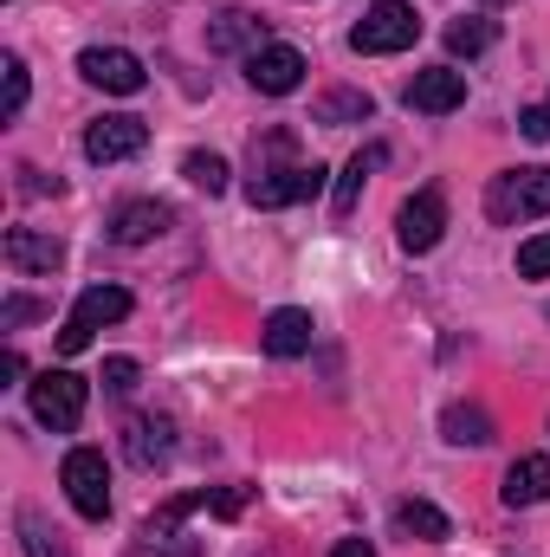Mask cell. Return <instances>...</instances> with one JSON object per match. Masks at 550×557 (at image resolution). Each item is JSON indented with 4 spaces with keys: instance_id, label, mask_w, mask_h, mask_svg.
<instances>
[{
    "instance_id": "1",
    "label": "cell",
    "mask_w": 550,
    "mask_h": 557,
    "mask_svg": "<svg viewBox=\"0 0 550 557\" xmlns=\"http://www.w3.org/2000/svg\"><path fill=\"white\" fill-rule=\"evenodd\" d=\"M278 156H291L285 131L266 137V149H253V182H247L253 208H291V201H311L324 188V162H278Z\"/></svg>"
},
{
    "instance_id": "2",
    "label": "cell",
    "mask_w": 550,
    "mask_h": 557,
    "mask_svg": "<svg viewBox=\"0 0 550 557\" xmlns=\"http://www.w3.org/2000/svg\"><path fill=\"white\" fill-rule=\"evenodd\" d=\"M414 39H421V13H414L409 0H376L357 26H350V46L363 52V59H389V52H409Z\"/></svg>"
},
{
    "instance_id": "3",
    "label": "cell",
    "mask_w": 550,
    "mask_h": 557,
    "mask_svg": "<svg viewBox=\"0 0 550 557\" xmlns=\"http://www.w3.org/2000/svg\"><path fill=\"white\" fill-rule=\"evenodd\" d=\"M486 214L492 221H538L550 214V169H505V175H492V188H486Z\"/></svg>"
},
{
    "instance_id": "4",
    "label": "cell",
    "mask_w": 550,
    "mask_h": 557,
    "mask_svg": "<svg viewBox=\"0 0 550 557\" xmlns=\"http://www.w3.org/2000/svg\"><path fill=\"white\" fill-rule=\"evenodd\" d=\"M117 318H130V292H124V285H85L78 305H72V318H65V331H59V350L78 357V350H85L104 324H117Z\"/></svg>"
},
{
    "instance_id": "5",
    "label": "cell",
    "mask_w": 550,
    "mask_h": 557,
    "mask_svg": "<svg viewBox=\"0 0 550 557\" xmlns=\"http://www.w3.org/2000/svg\"><path fill=\"white\" fill-rule=\"evenodd\" d=\"M26 396H33V416L46 421L52 434H72L78 421H85V376L78 370H39L33 383H26Z\"/></svg>"
},
{
    "instance_id": "6",
    "label": "cell",
    "mask_w": 550,
    "mask_h": 557,
    "mask_svg": "<svg viewBox=\"0 0 550 557\" xmlns=\"http://www.w3.org/2000/svg\"><path fill=\"white\" fill-rule=\"evenodd\" d=\"M59 480H65V499L85 519H111V467H104L98 447H72L65 467H59Z\"/></svg>"
},
{
    "instance_id": "7",
    "label": "cell",
    "mask_w": 550,
    "mask_h": 557,
    "mask_svg": "<svg viewBox=\"0 0 550 557\" xmlns=\"http://www.w3.org/2000/svg\"><path fill=\"white\" fill-rule=\"evenodd\" d=\"M78 72H85L98 91H117V98H137L142 85H149L142 59L124 52V46H85V52H78Z\"/></svg>"
},
{
    "instance_id": "8",
    "label": "cell",
    "mask_w": 550,
    "mask_h": 557,
    "mask_svg": "<svg viewBox=\"0 0 550 557\" xmlns=\"http://www.w3.org/2000/svg\"><path fill=\"white\" fill-rule=\"evenodd\" d=\"M440 234H447V195H440V188H421L414 201H402V214H396L402 253H434Z\"/></svg>"
},
{
    "instance_id": "9",
    "label": "cell",
    "mask_w": 550,
    "mask_h": 557,
    "mask_svg": "<svg viewBox=\"0 0 550 557\" xmlns=\"http://www.w3.org/2000/svg\"><path fill=\"white\" fill-rule=\"evenodd\" d=\"M247 85L266 91V98L298 91V85H304V52H298V46H260V52L247 59Z\"/></svg>"
},
{
    "instance_id": "10",
    "label": "cell",
    "mask_w": 550,
    "mask_h": 557,
    "mask_svg": "<svg viewBox=\"0 0 550 557\" xmlns=\"http://www.w3.org/2000/svg\"><path fill=\"white\" fill-rule=\"evenodd\" d=\"M142 143H149V124L130 117V111H117V117H98L85 131V156L91 162H124V156H137Z\"/></svg>"
},
{
    "instance_id": "11",
    "label": "cell",
    "mask_w": 550,
    "mask_h": 557,
    "mask_svg": "<svg viewBox=\"0 0 550 557\" xmlns=\"http://www.w3.org/2000/svg\"><path fill=\"white\" fill-rule=\"evenodd\" d=\"M460 104H466V72H453V65H427V72H414L409 111L447 117V111H460Z\"/></svg>"
},
{
    "instance_id": "12",
    "label": "cell",
    "mask_w": 550,
    "mask_h": 557,
    "mask_svg": "<svg viewBox=\"0 0 550 557\" xmlns=\"http://www.w3.org/2000/svg\"><path fill=\"white\" fill-rule=\"evenodd\" d=\"M0 253H7L13 273H59L65 267V240L59 234H33V227H7Z\"/></svg>"
},
{
    "instance_id": "13",
    "label": "cell",
    "mask_w": 550,
    "mask_h": 557,
    "mask_svg": "<svg viewBox=\"0 0 550 557\" xmlns=\"http://www.w3.org/2000/svg\"><path fill=\"white\" fill-rule=\"evenodd\" d=\"M168 221H175L168 201H124V208L111 214V240H117V247H142V240H155Z\"/></svg>"
},
{
    "instance_id": "14",
    "label": "cell",
    "mask_w": 550,
    "mask_h": 557,
    "mask_svg": "<svg viewBox=\"0 0 550 557\" xmlns=\"http://www.w3.org/2000/svg\"><path fill=\"white\" fill-rule=\"evenodd\" d=\"M311 331H317V324H311V311L278 305L273 318H266V331H260V344H266V357L285 363V357H304V350H311Z\"/></svg>"
},
{
    "instance_id": "15",
    "label": "cell",
    "mask_w": 550,
    "mask_h": 557,
    "mask_svg": "<svg viewBox=\"0 0 550 557\" xmlns=\"http://www.w3.org/2000/svg\"><path fill=\"white\" fill-rule=\"evenodd\" d=\"M505 506H545L550 499V454H518L505 467Z\"/></svg>"
},
{
    "instance_id": "16",
    "label": "cell",
    "mask_w": 550,
    "mask_h": 557,
    "mask_svg": "<svg viewBox=\"0 0 550 557\" xmlns=\"http://www.w3.org/2000/svg\"><path fill=\"white\" fill-rule=\"evenodd\" d=\"M124 454L137 460L142 473H149V467H162V460L175 454V428H168L162 416H137L130 428H124Z\"/></svg>"
},
{
    "instance_id": "17",
    "label": "cell",
    "mask_w": 550,
    "mask_h": 557,
    "mask_svg": "<svg viewBox=\"0 0 550 557\" xmlns=\"http://www.w3.org/2000/svg\"><path fill=\"white\" fill-rule=\"evenodd\" d=\"M383 162H389V149H383V143H370V149H357V156L343 162V175H337V195H330L337 221H343V214H357V201H363V182H370Z\"/></svg>"
},
{
    "instance_id": "18",
    "label": "cell",
    "mask_w": 550,
    "mask_h": 557,
    "mask_svg": "<svg viewBox=\"0 0 550 557\" xmlns=\"http://www.w3.org/2000/svg\"><path fill=\"white\" fill-rule=\"evenodd\" d=\"M396 532H409L421 545H440L453 525H447V512H440L434 499H402V506H396Z\"/></svg>"
},
{
    "instance_id": "19",
    "label": "cell",
    "mask_w": 550,
    "mask_h": 557,
    "mask_svg": "<svg viewBox=\"0 0 550 557\" xmlns=\"http://www.w3.org/2000/svg\"><path fill=\"white\" fill-rule=\"evenodd\" d=\"M440 428H447V441H453V447H486V441H492V416H486V409H473V403H453V409L440 416Z\"/></svg>"
},
{
    "instance_id": "20",
    "label": "cell",
    "mask_w": 550,
    "mask_h": 557,
    "mask_svg": "<svg viewBox=\"0 0 550 557\" xmlns=\"http://www.w3.org/2000/svg\"><path fill=\"white\" fill-rule=\"evenodd\" d=\"M370 91H330L324 104H317V124H370Z\"/></svg>"
},
{
    "instance_id": "21",
    "label": "cell",
    "mask_w": 550,
    "mask_h": 557,
    "mask_svg": "<svg viewBox=\"0 0 550 557\" xmlns=\"http://www.w3.org/2000/svg\"><path fill=\"white\" fill-rule=\"evenodd\" d=\"M20 545H26V557H72L65 545H59V532H52L33 506H20Z\"/></svg>"
},
{
    "instance_id": "22",
    "label": "cell",
    "mask_w": 550,
    "mask_h": 557,
    "mask_svg": "<svg viewBox=\"0 0 550 557\" xmlns=\"http://www.w3.org/2000/svg\"><path fill=\"white\" fill-rule=\"evenodd\" d=\"M492 39H499V26H492V20H453V26H447V52H460V59L486 52Z\"/></svg>"
},
{
    "instance_id": "23",
    "label": "cell",
    "mask_w": 550,
    "mask_h": 557,
    "mask_svg": "<svg viewBox=\"0 0 550 557\" xmlns=\"http://www.w3.org/2000/svg\"><path fill=\"white\" fill-rule=\"evenodd\" d=\"M182 175H188V182H195V188H208V195H221V188H227V175H234V169H227V156H214V149H195V156H188V162H182Z\"/></svg>"
},
{
    "instance_id": "24",
    "label": "cell",
    "mask_w": 550,
    "mask_h": 557,
    "mask_svg": "<svg viewBox=\"0 0 550 557\" xmlns=\"http://www.w3.org/2000/svg\"><path fill=\"white\" fill-rule=\"evenodd\" d=\"M518 273L525 278H550V234H532V240L518 247Z\"/></svg>"
},
{
    "instance_id": "25",
    "label": "cell",
    "mask_w": 550,
    "mask_h": 557,
    "mask_svg": "<svg viewBox=\"0 0 550 557\" xmlns=\"http://www.w3.org/2000/svg\"><path fill=\"white\" fill-rule=\"evenodd\" d=\"M0 72H7V117H20L26 111V59H0Z\"/></svg>"
},
{
    "instance_id": "26",
    "label": "cell",
    "mask_w": 550,
    "mask_h": 557,
    "mask_svg": "<svg viewBox=\"0 0 550 557\" xmlns=\"http://www.w3.org/2000/svg\"><path fill=\"white\" fill-rule=\"evenodd\" d=\"M137 357H111V363H104V396H130V389H137Z\"/></svg>"
},
{
    "instance_id": "27",
    "label": "cell",
    "mask_w": 550,
    "mask_h": 557,
    "mask_svg": "<svg viewBox=\"0 0 550 557\" xmlns=\"http://www.w3.org/2000/svg\"><path fill=\"white\" fill-rule=\"evenodd\" d=\"M518 131H525L532 143H550V98H545V104H532V111L518 117Z\"/></svg>"
},
{
    "instance_id": "28",
    "label": "cell",
    "mask_w": 550,
    "mask_h": 557,
    "mask_svg": "<svg viewBox=\"0 0 550 557\" xmlns=\"http://www.w3.org/2000/svg\"><path fill=\"white\" fill-rule=\"evenodd\" d=\"M247 499H253V486H227V493H214V506H208V512H214V519H234Z\"/></svg>"
},
{
    "instance_id": "29",
    "label": "cell",
    "mask_w": 550,
    "mask_h": 557,
    "mask_svg": "<svg viewBox=\"0 0 550 557\" xmlns=\"http://www.w3.org/2000/svg\"><path fill=\"white\" fill-rule=\"evenodd\" d=\"M240 39H247V13H227V20L214 26V46L227 52V46H240Z\"/></svg>"
},
{
    "instance_id": "30",
    "label": "cell",
    "mask_w": 550,
    "mask_h": 557,
    "mask_svg": "<svg viewBox=\"0 0 550 557\" xmlns=\"http://www.w3.org/2000/svg\"><path fill=\"white\" fill-rule=\"evenodd\" d=\"M26 318H39L33 298H7V305H0V331H13V324H26Z\"/></svg>"
},
{
    "instance_id": "31",
    "label": "cell",
    "mask_w": 550,
    "mask_h": 557,
    "mask_svg": "<svg viewBox=\"0 0 550 557\" xmlns=\"http://www.w3.org/2000/svg\"><path fill=\"white\" fill-rule=\"evenodd\" d=\"M330 557H376V552H370V539H343Z\"/></svg>"
}]
</instances>
